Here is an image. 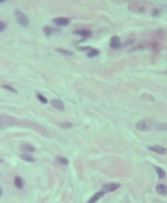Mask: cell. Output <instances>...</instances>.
I'll return each instance as SVG.
<instances>
[{
	"mask_svg": "<svg viewBox=\"0 0 167 203\" xmlns=\"http://www.w3.org/2000/svg\"><path fill=\"white\" fill-rule=\"evenodd\" d=\"M154 122L151 119H143L136 123V129L140 131H147L153 129Z\"/></svg>",
	"mask_w": 167,
	"mask_h": 203,
	"instance_id": "1",
	"label": "cell"
},
{
	"mask_svg": "<svg viewBox=\"0 0 167 203\" xmlns=\"http://www.w3.org/2000/svg\"><path fill=\"white\" fill-rule=\"evenodd\" d=\"M15 17H16L17 22L20 24L21 26L27 27V26L29 25V19H28V17L26 16V14H24L22 11L16 10V11H15Z\"/></svg>",
	"mask_w": 167,
	"mask_h": 203,
	"instance_id": "2",
	"label": "cell"
},
{
	"mask_svg": "<svg viewBox=\"0 0 167 203\" xmlns=\"http://www.w3.org/2000/svg\"><path fill=\"white\" fill-rule=\"evenodd\" d=\"M120 187V184L119 183H107L105 185H103V188L102 190L105 191V192H112V191H115L116 189H119Z\"/></svg>",
	"mask_w": 167,
	"mask_h": 203,
	"instance_id": "3",
	"label": "cell"
},
{
	"mask_svg": "<svg viewBox=\"0 0 167 203\" xmlns=\"http://www.w3.org/2000/svg\"><path fill=\"white\" fill-rule=\"evenodd\" d=\"M148 149L154 151V152L158 153V154H161V155L167 154V148L161 146V145H149V146H148Z\"/></svg>",
	"mask_w": 167,
	"mask_h": 203,
	"instance_id": "4",
	"label": "cell"
},
{
	"mask_svg": "<svg viewBox=\"0 0 167 203\" xmlns=\"http://www.w3.org/2000/svg\"><path fill=\"white\" fill-rule=\"evenodd\" d=\"M53 22L58 26H67L70 24V19L67 17H57L53 19Z\"/></svg>",
	"mask_w": 167,
	"mask_h": 203,
	"instance_id": "5",
	"label": "cell"
},
{
	"mask_svg": "<svg viewBox=\"0 0 167 203\" xmlns=\"http://www.w3.org/2000/svg\"><path fill=\"white\" fill-rule=\"evenodd\" d=\"M109 45L112 49H119L120 47V40L118 36H112L109 41Z\"/></svg>",
	"mask_w": 167,
	"mask_h": 203,
	"instance_id": "6",
	"label": "cell"
},
{
	"mask_svg": "<svg viewBox=\"0 0 167 203\" xmlns=\"http://www.w3.org/2000/svg\"><path fill=\"white\" fill-rule=\"evenodd\" d=\"M51 105L54 107H56L57 110H59V111H64V110H65V105H64V103H63L61 100H58V99L53 100V101L51 102Z\"/></svg>",
	"mask_w": 167,
	"mask_h": 203,
	"instance_id": "7",
	"label": "cell"
},
{
	"mask_svg": "<svg viewBox=\"0 0 167 203\" xmlns=\"http://www.w3.org/2000/svg\"><path fill=\"white\" fill-rule=\"evenodd\" d=\"M106 194V192L105 191H99V192H96L95 194H94L92 197H91V199L88 201V203H95L97 200H99L104 195Z\"/></svg>",
	"mask_w": 167,
	"mask_h": 203,
	"instance_id": "8",
	"label": "cell"
},
{
	"mask_svg": "<svg viewBox=\"0 0 167 203\" xmlns=\"http://www.w3.org/2000/svg\"><path fill=\"white\" fill-rule=\"evenodd\" d=\"M43 30H44V33L47 37H51L52 35H54L55 33L58 32V29H55V28L50 27V26H45L43 28Z\"/></svg>",
	"mask_w": 167,
	"mask_h": 203,
	"instance_id": "9",
	"label": "cell"
},
{
	"mask_svg": "<svg viewBox=\"0 0 167 203\" xmlns=\"http://www.w3.org/2000/svg\"><path fill=\"white\" fill-rule=\"evenodd\" d=\"M76 35H80L82 36L83 38H88V37H91L92 35V32L90 30H87V29H82V30H76L74 32Z\"/></svg>",
	"mask_w": 167,
	"mask_h": 203,
	"instance_id": "10",
	"label": "cell"
},
{
	"mask_svg": "<svg viewBox=\"0 0 167 203\" xmlns=\"http://www.w3.org/2000/svg\"><path fill=\"white\" fill-rule=\"evenodd\" d=\"M156 191L160 195H166L167 194V186L165 184H158L156 186Z\"/></svg>",
	"mask_w": 167,
	"mask_h": 203,
	"instance_id": "11",
	"label": "cell"
},
{
	"mask_svg": "<svg viewBox=\"0 0 167 203\" xmlns=\"http://www.w3.org/2000/svg\"><path fill=\"white\" fill-rule=\"evenodd\" d=\"M20 148H21V150L26 151V152H33V151L35 150L34 146L31 145V144H29V143H24V144H22V145L20 146Z\"/></svg>",
	"mask_w": 167,
	"mask_h": 203,
	"instance_id": "12",
	"label": "cell"
},
{
	"mask_svg": "<svg viewBox=\"0 0 167 203\" xmlns=\"http://www.w3.org/2000/svg\"><path fill=\"white\" fill-rule=\"evenodd\" d=\"M14 184H15V186H16L18 189H22V188H23V185H24L23 179L21 178L20 176H16L15 179H14Z\"/></svg>",
	"mask_w": 167,
	"mask_h": 203,
	"instance_id": "13",
	"label": "cell"
},
{
	"mask_svg": "<svg viewBox=\"0 0 167 203\" xmlns=\"http://www.w3.org/2000/svg\"><path fill=\"white\" fill-rule=\"evenodd\" d=\"M98 55H99V50H97V49H90V52L88 53L89 58H95Z\"/></svg>",
	"mask_w": 167,
	"mask_h": 203,
	"instance_id": "14",
	"label": "cell"
},
{
	"mask_svg": "<svg viewBox=\"0 0 167 203\" xmlns=\"http://www.w3.org/2000/svg\"><path fill=\"white\" fill-rule=\"evenodd\" d=\"M155 170H156V173H157V175H158V177L159 178H164L165 177V171L161 168V167H158V166H155Z\"/></svg>",
	"mask_w": 167,
	"mask_h": 203,
	"instance_id": "15",
	"label": "cell"
},
{
	"mask_svg": "<svg viewBox=\"0 0 167 203\" xmlns=\"http://www.w3.org/2000/svg\"><path fill=\"white\" fill-rule=\"evenodd\" d=\"M57 161L62 165H68L69 164V160L66 157H63V156H57Z\"/></svg>",
	"mask_w": 167,
	"mask_h": 203,
	"instance_id": "16",
	"label": "cell"
},
{
	"mask_svg": "<svg viewBox=\"0 0 167 203\" xmlns=\"http://www.w3.org/2000/svg\"><path fill=\"white\" fill-rule=\"evenodd\" d=\"M21 158L25 161H28V162H33L35 160L33 156H31L30 154H27V153H24V154L21 155Z\"/></svg>",
	"mask_w": 167,
	"mask_h": 203,
	"instance_id": "17",
	"label": "cell"
},
{
	"mask_svg": "<svg viewBox=\"0 0 167 203\" xmlns=\"http://www.w3.org/2000/svg\"><path fill=\"white\" fill-rule=\"evenodd\" d=\"M37 98H38V100H39L41 103H43V104H47L48 103L47 99L42 95V94H39V93H38V94H37Z\"/></svg>",
	"mask_w": 167,
	"mask_h": 203,
	"instance_id": "18",
	"label": "cell"
},
{
	"mask_svg": "<svg viewBox=\"0 0 167 203\" xmlns=\"http://www.w3.org/2000/svg\"><path fill=\"white\" fill-rule=\"evenodd\" d=\"M156 129L157 130H159V131H167V123H159V124H157V127H156Z\"/></svg>",
	"mask_w": 167,
	"mask_h": 203,
	"instance_id": "19",
	"label": "cell"
},
{
	"mask_svg": "<svg viewBox=\"0 0 167 203\" xmlns=\"http://www.w3.org/2000/svg\"><path fill=\"white\" fill-rule=\"evenodd\" d=\"M3 89H5V90H7V91H9V92H12V93H14V94H17V91H16L14 88H12L11 86L3 85Z\"/></svg>",
	"mask_w": 167,
	"mask_h": 203,
	"instance_id": "20",
	"label": "cell"
},
{
	"mask_svg": "<svg viewBox=\"0 0 167 203\" xmlns=\"http://www.w3.org/2000/svg\"><path fill=\"white\" fill-rule=\"evenodd\" d=\"M57 51L59 52V53H62V54H64V55H68V56H71L72 52H70V51H68V50H63V49H57Z\"/></svg>",
	"mask_w": 167,
	"mask_h": 203,
	"instance_id": "21",
	"label": "cell"
},
{
	"mask_svg": "<svg viewBox=\"0 0 167 203\" xmlns=\"http://www.w3.org/2000/svg\"><path fill=\"white\" fill-rule=\"evenodd\" d=\"M134 42V39H128V40H125L124 43H123V46H129L131 44H133Z\"/></svg>",
	"mask_w": 167,
	"mask_h": 203,
	"instance_id": "22",
	"label": "cell"
},
{
	"mask_svg": "<svg viewBox=\"0 0 167 203\" xmlns=\"http://www.w3.org/2000/svg\"><path fill=\"white\" fill-rule=\"evenodd\" d=\"M6 23L3 22V21H0V32H3L5 29H6Z\"/></svg>",
	"mask_w": 167,
	"mask_h": 203,
	"instance_id": "23",
	"label": "cell"
},
{
	"mask_svg": "<svg viewBox=\"0 0 167 203\" xmlns=\"http://www.w3.org/2000/svg\"><path fill=\"white\" fill-rule=\"evenodd\" d=\"M60 126L61 127H65V128H71L73 124L71 122H65V123H60Z\"/></svg>",
	"mask_w": 167,
	"mask_h": 203,
	"instance_id": "24",
	"label": "cell"
},
{
	"mask_svg": "<svg viewBox=\"0 0 167 203\" xmlns=\"http://www.w3.org/2000/svg\"><path fill=\"white\" fill-rule=\"evenodd\" d=\"M6 0H0V3H3V2H5Z\"/></svg>",
	"mask_w": 167,
	"mask_h": 203,
	"instance_id": "25",
	"label": "cell"
},
{
	"mask_svg": "<svg viewBox=\"0 0 167 203\" xmlns=\"http://www.w3.org/2000/svg\"><path fill=\"white\" fill-rule=\"evenodd\" d=\"M1 195H2V189L0 188V196H1Z\"/></svg>",
	"mask_w": 167,
	"mask_h": 203,
	"instance_id": "26",
	"label": "cell"
}]
</instances>
